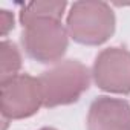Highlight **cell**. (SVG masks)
I'll list each match as a JSON object with an SVG mask.
<instances>
[{"label":"cell","instance_id":"cell-1","mask_svg":"<svg viewBox=\"0 0 130 130\" xmlns=\"http://www.w3.org/2000/svg\"><path fill=\"white\" fill-rule=\"evenodd\" d=\"M43 106L55 107L75 103L84 90L89 87V71L77 60H66L38 78Z\"/></svg>","mask_w":130,"mask_h":130},{"label":"cell","instance_id":"cell-2","mask_svg":"<svg viewBox=\"0 0 130 130\" xmlns=\"http://www.w3.org/2000/svg\"><path fill=\"white\" fill-rule=\"evenodd\" d=\"M23 47L40 63H55L68 47V35L54 17H32L22 20Z\"/></svg>","mask_w":130,"mask_h":130},{"label":"cell","instance_id":"cell-3","mask_svg":"<svg viewBox=\"0 0 130 130\" xmlns=\"http://www.w3.org/2000/svg\"><path fill=\"white\" fill-rule=\"evenodd\" d=\"M72 38L83 44H101L115 29V17L104 3H75L68 19Z\"/></svg>","mask_w":130,"mask_h":130},{"label":"cell","instance_id":"cell-4","mask_svg":"<svg viewBox=\"0 0 130 130\" xmlns=\"http://www.w3.org/2000/svg\"><path fill=\"white\" fill-rule=\"evenodd\" d=\"M43 104V95L38 78L29 75H15L2 81V115L19 119L38 112Z\"/></svg>","mask_w":130,"mask_h":130},{"label":"cell","instance_id":"cell-5","mask_svg":"<svg viewBox=\"0 0 130 130\" xmlns=\"http://www.w3.org/2000/svg\"><path fill=\"white\" fill-rule=\"evenodd\" d=\"M93 78L100 89L113 93L130 92V52L119 47L103 51L93 64Z\"/></svg>","mask_w":130,"mask_h":130},{"label":"cell","instance_id":"cell-6","mask_svg":"<svg viewBox=\"0 0 130 130\" xmlns=\"http://www.w3.org/2000/svg\"><path fill=\"white\" fill-rule=\"evenodd\" d=\"M89 130H130V106L124 100L100 96L87 115Z\"/></svg>","mask_w":130,"mask_h":130},{"label":"cell","instance_id":"cell-7","mask_svg":"<svg viewBox=\"0 0 130 130\" xmlns=\"http://www.w3.org/2000/svg\"><path fill=\"white\" fill-rule=\"evenodd\" d=\"M20 55L15 44L9 41L2 43V81L14 78L20 69Z\"/></svg>","mask_w":130,"mask_h":130},{"label":"cell","instance_id":"cell-8","mask_svg":"<svg viewBox=\"0 0 130 130\" xmlns=\"http://www.w3.org/2000/svg\"><path fill=\"white\" fill-rule=\"evenodd\" d=\"M41 130H55V128H51V127H44V128H41Z\"/></svg>","mask_w":130,"mask_h":130}]
</instances>
